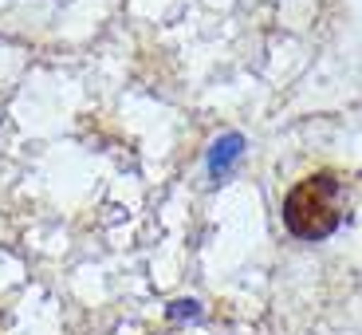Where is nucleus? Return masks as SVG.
<instances>
[{"mask_svg":"<svg viewBox=\"0 0 362 335\" xmlns=\"http://www.w3.org/2000/svg\"><path fill=\"white\" fill-rule=\"evenodd\" d=\"M284 225L299 241H327L343 225V181L339 174H311L284 198Z\"/></svg>","mask_w":362,"mask_h":335,"instance_id":"nucleus-1","label":"nucleus"},{"mask_svg":"<svg viewBox=\"0 0 362 335\" xmlns=\"http://www.w3.org/2000/svg\"><path fill=\"white\" fill-rule=\"evenodd\" d=\"M240 154H245V138H240V135L217 138V142H213V150H209V174H213V181L228 178V170L240 162Z\"/></svg>","mask_w":362,"mask_h":335,"instance_id":"nucleus-2","label":"nucleus"},{"mask_svg":"<svg viewBox=\"0 0 362 335\" xmlns=\"http://www.w3.org/2000/svg\"><path fill=\"white\" fill-rule=\"evenodd\" d=\"M170 316H201V308H197V304H193V300H177V304H173V308H170Z\"/></svg>","mask_w":362,"mask_h":335,"instance_id":"nucleus-3","label":"nucleus"}]
</instances>
